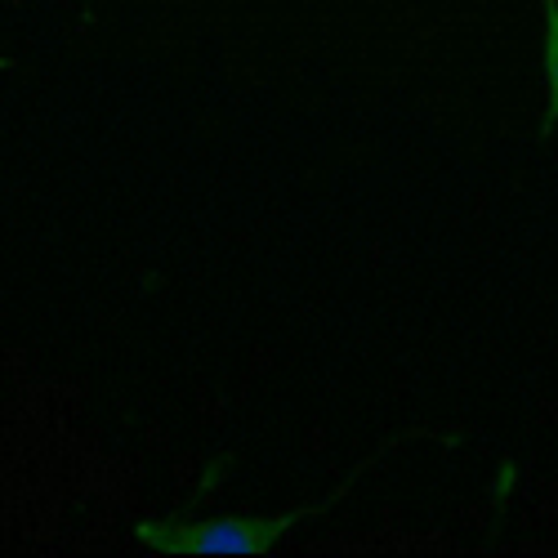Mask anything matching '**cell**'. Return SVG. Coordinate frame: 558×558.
<instances>
[{"mask_svg": "<svg viewBox=\"0 0 558 558\" xmlns=\"http://www.w3.org/2000/svg\"><path fill=\"white\" fill-rule=\"evenodd\" d=\"M327 505H308L295 514L272 519H215V523H138V541L157 554H264L282 536H291L304 519Z\"/></svg>", "mask_w": 558, "mask_h": 558, "instance_id": "cell-1", "label": "cell"}, {"mask_svg": "<svg viewBox=\"0 0 558 558\" xmlns=\"http://www.w3.org/2000/svg\"><path fill=\"white\" fill-rule=\"evenodd\" d=\"M5 68H14V59H0V72H5Z\"/></svg>", "mask_w": 558, "mask_h": 558, "instance_id": "cell-3", "label": "cell"}, {"mask_svg": "<svg viewBox=\"0 0 558 558\" xmlns=\"http://www.w3.org/2000/svg\"><path fill=\"white\" fill-rule=\"evenodd\" d=\"M558 125V0H545V134Z\"/></svg>", "mask_w": 558, "mask_h": 558, "instance_id": "cell-2", "label": "cell"}]
</instances>
